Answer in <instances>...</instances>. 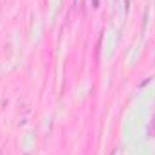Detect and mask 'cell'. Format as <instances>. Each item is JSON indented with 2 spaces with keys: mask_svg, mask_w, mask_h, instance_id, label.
<instances>
[{
  "mask_svg": "<svg viewBox=\"0 0 155 155\" xmlns=\"http://www.w3.org/2000/svg\"><path fill=\"white\" fill-rule=\"evenodd\" d=\"M150 134H152V137H155V116L152 117V126H150V130H148Z\"/></svg>",
  "mask_w": 155,
  "mask_h": 155,
  "instance_id": "6da1fadb",
  "label": "cell"
}]
</instances>
